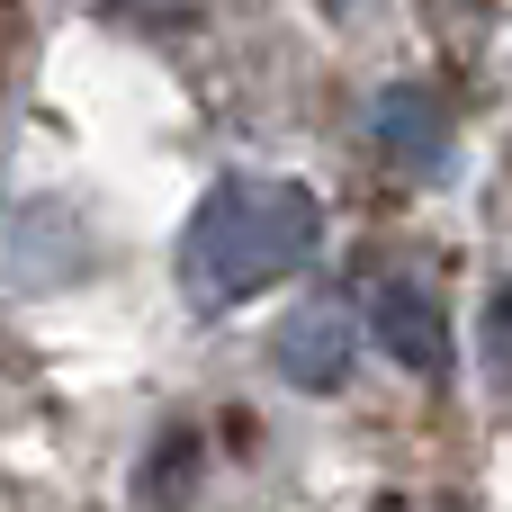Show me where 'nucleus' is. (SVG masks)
I'll list each match as a JSON object with an SVG mask.
<instances>
[{
  "mask_svg": "<svg viewBox=\"0 0 512 512\" xmlns=\"http://www.w3.org/2000/svg\"><path fill=\"white\" fill-rule=\"evenodd\" d=\"M378 512H405V504H378Z\"/></svg>",
  "mask_w": 512,
  "mask_h": 512,
  "instance_id": "obj_8",
  "label": "nucleus"
},
{
  "mask_svg": "<svg viewBox=\"0 0 512 512\" xmlns=\"http://www.w3.org/2000/svg\"><path fill=\"white\" fill-rule=\"evenodd\" d=\"M378 153L396 162V171H414V180H441L450 171V108L432 99V90H387L378 99Z\"/></svg>",
  "mask_w": 512,
  "mask_h": 512,
  "instance_id": "obj_5",
  "label": "nucleus"
},
{
  "mask_svg": "<svg viewBox=\"0 0 512 512\" xmlns=\"http://www.w3.org/2000/svg\"><path fill=\"white\" fill-rule=\"evenodd\" d=\"M495 342H504V351H512V288H504V297H495Z\"/></svg>",
  "mask_w": 512,
  "mask_h": 512,
  "instance_id": "obj_7",
  "label": "nucleus"
},
{
  "mask_svg": "<svg viewBox=\"0 0 512 512\" xmlns=\"http://www.w3.org/2000/svg\"><path fill=\"white\" fill-rule=\"evenodd\" d=\"M369 333H378V351L396 360V369H414V378H450V315L432 306V288H414V279H378L369 288Z\"/></svg>",
  "mask_w": 512,
  "mask_h": 512,
  "instance_id": "obj_3",
  "label": "nucleus"
},
{
  "mask_svg": "<svg viewBox=\"0 0 512 512\" xmlns=\"http://www.w3.org/2000/svg\"><path fill=\"white\" fill-rule=\"evenodd\" d=\"M99 270V243H90V216L72 198H27L9 216V243H0V279L18 297H63Z\"/></svg>",
  "mask_w": 512,
  "mask_h": 512,
  "instance_id": "obj_2",
  "label": "nucleus"
},
{
  "mask_svg": "<svg viewBox=\"0 0 512 512\" xmlns=\"http://www.w3.org/2000/svg\"><path fill=\"white\" fill-rule=\"evenodd\" d=\"M351 351H360V324H351V306H333V297H315V306H297V315L279 324V378L306 387V396H333V387L351 378Z\"/></svg>",
  "mask_w": 512,
  "mask_h": 512,
  "instance_id": "obj_4",
  "label": "nucleus"
},
{
  "mask_svg": "<svg viewBox=\"0 0 512 512\" xmlns=\"http://www.w3.org/2000/svg\"><path fill=\"white\" fill-rule=\"evenodd\" d=\"M324 243V207L297 180H216L180 225V288L189 306H234L306 270Z\"/></svg>",
  "mask_w": 512,
  "mask_h": 512,
  "instance_id": "obj_1",
  "label": "nucleus"
},
{
  "mask_svg": "<svg viewBox=\"0 0 512 512\" xmlns=\"http://www.w3.org/2000/svg\"><path fill=\"white\" fill-rule=\"evenodd\" d=\"M153 459H162V468L144 477V504H180V477L198 486V441H189V432H171V441H162Z\"/></svg>",
  "mask_w": 512,
  "mask_h": 512,
  "instance_id": "obj_6",
  "label": "nucleus"
},
{
  "mask_svg": "<svg viewBox=\"0 0 512 512\" xmlns=\"http://www.w3.org/2000/svg\"><path fill=\"white\" fill-rule=\"evenodd\" d=\"M333 9H342V0H333Z\"/></svg>",
  "mask_w": 512,
  "mask_h": 512,
  "instance_id": "obj_9",
  "label": "nucleus"
}]
</instances>
